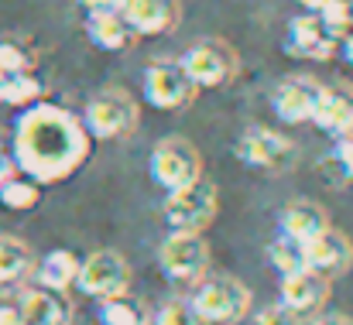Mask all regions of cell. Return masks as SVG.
Instances as JSON below:
<instances>
[{
    "label": "cell",
    "instance_id": "6da1fadb",
    "mask_svg": "<svg viewBox=\"0 0 353 325\" xmlns=\"http://www.w3.org/2000/svg\"><path fill=\"white\" fill-rule=\"evenodd\" d=\"M93 151L83 120L55 103H31L14 123V168L34 185H55L76 175Z\"/></svg>",
    "mask_w": 353,
    "mask_h": 325
},
{
    "label": "cell",
    "instance_id": "7a4b0ae2",
    "mask_svg": "<svg viewBox=\"0 0 353 325\" xmlns=\"http://www.w3.org/2000/svg\"><path fill=\"white\" fill-rule=\"evenodd\" d=\"M179 65L185 69V76L192 79L196 90H223L240 72V55L223 38H203V41L185 48Z\"/></svg>",
    "mask_w": 353,
    "mask_h": 325
},
{
    "label": "cell",
    "instance_id": "3957f363",
    "mask_svg": "<svg viewBox=\"0 0 353 325\" xmlns=\"http://www.w3.org/2000/svg\"><path fill=\"white\" fill-rule=\"evenodd\" d=\"M189 305L203 325H234L250 312V291L236 277H203Z\"/></svg>",
    "mask_w": 353,
    "mask_h": 325
},
{
    "label": "cell",
    "instance_id": "277c9868",
    "mask_svg": "<svg viewBox=\"0 0 353 325\" xmlns=\"http://www.w3.org/2000/svg\"><path fill=\"white\" fill-rule=\"evenodd\" d=\"M148 168H151V178L165 192H179V189L203 178V154L185 137H165V140L154 144Z\"/></svg>",
    "mask_w": 353,
    "mask_h": 325
},
{
    "label": "cell",
    "instance_id": "5b68a950",
    "mask_svg": "<svg viewBox=\"0 0 353 325\" xmlns=\"http://www.w3.org/2000/svg\"><path fill=\"white\" fill-rule=\"evenodd\" d=\"M216 209H220V192L210 178H199L179 192H168L161 206L172 233H203L216 219Z\"/></svg>",
    "mask_w": 353,
    "mask_h": 325
},
{
    "label": "cell",
    "instance_id": "8992f818",
    "mask_svg": "<svg viewBox=\"0 0 353 325\" xmlns=\"http://www.w3.org/2000/svg\"><path fill=\"white\" fill-rule=\"evenodd\" d=\"M158 267L175 284H199L210 271V243L203 233H168L158 250Z\"/></svg>",
    "mask_w": 353,
    "mask_h": 325
},
{
    "label": "cell",
    "instance_id": "52a82bcc",
    "mask_svg": "<svg viewBox=\"0 0 353 325\" xmlns=\"http://www.w3.org/2000/svg\"><path fill=\"white\" fill-rule=\"evenodd\" d=\"M83 127H86V134L93 140H120V137L134 134V127H137V103H134V96H127L123 90L97 93L86 103Z\"/></svg>",
    "mask_w": 353,
    "mask_h": 325
},
{
    "label": "cell",
    "instance_id": "ba28073f",
    "mask_svg": "<svg viewBox=\"0 0 353 325\" xmlns=\"http://www.w3.org/2000/svg\"><path fill=\"white\" fill-rule=\"evenodd\" d=\"M234 154L247 165V168L268 171V175L288 171V168L295 165V158H299L295 144H292L285 134L271 130V127H250V130H243L240 140H236Z\"/></svg>",
    "mask_w": 353,
    "mask_h": 325
},
{
    "label": "cell",
    "instance_id": "9c48e42d",
    "mask_svg": "<svg viewBox=\"0 0 353 325\" xmlns=\"http://www.w3.org/2000/svg\"><path fill=\"white\" fill-rule=\"evenodd\" d=\"M141 90H144V100L154 109H165V113H175V109H185L196 100V86L192 79L185 76V69L179 65V59H158L144 69L141 76Z\"/></svg>",
    "mask_w": 353,
    "mask_h": 325
},
{
    "label": "cell",
    "instance_id": "30bf717a",
    "mask_svg": "<svg viewBox=\"0 0 353 325\" xmlns=\"http://www.w3.org/2000/svg\"><path fill=\"white\" fill-rule=\"evenodd\" d=\"M76 288L90 298H120L130 288V264L120 257L117 250H97L86 260H79V277Z\"/></svg>",
    "mask_w": 353,
    "mask_h": 325
},
{
    "label": "cell",
    "instance_id": "8fae6325",
    "mask_svg": "<svg viewBox=\"0 0 353 325\" xmlns=\"http://www.w3.org/2000/svg\"><path fill=\"white\" fill-rule=\"evenodd\" d=\"M323 86L312 76H288L274 86L271 93V109L285 123H312L316 107H319Z\"/></svg>",
    "mask_w": 353,
    "mask_h": 325
},
{
    "label": "cell",
    "instance_id": "7c38bea8",
    "mask_svg": "<svg viewBox=\"0 0 353 325\" xmlns=\"http://www.w3.org/2000/svg\"><path fill=\"white\" fill-rule=\"evenodd\" d=\"M281 52L288 59H302V62H326L336 55V41L323 31L316 14H295L288 21V34L281 41Z\"/></svg>",
    "mask_w": 353,
    "mask_h": 325
},
{
    "label": "cell",
    "instance_id": "4fadbf2b",
    "mask_svg": "<svg viewBox=\"0 0 353 325\" xmlns=\"http://www.w3.org/2000/svg\"><path fill=\"white\" fill-rule=\"evenodd\" d=\"M120 17L127 21L134 38H161V34L175 31L182 7H179V0H123Z\"/></svg>",
    "mask_w": 353,
    "mask_h": 325
},
{
    "label": "cell",
    "instance_id": "5bb4252c",
    "mask_svg": "<svg viewBox=\"0 0 353 325\" xmlns=\"http://www.w3.org/2000/svg\"><path fill=\"white\" fill-rule=\"evenodd\" d=\"M302 253H305V271H316L326 281L336 277V274H343V271H350V264H353L350 236L340 233V229H333V226L326 233H319L316 240H309L302 247Z\"/></svg>",
    "mask_w": 353,
    "mask_h": 325
},
{
    "label": "cell",
    "instance_id": "9a60e30c",
    "mask_svg": "<svg viewBox=\"0 0 353 325\" xmlns=\"http://www.w3.org/2000/svg\"><path fill=\"white\" fill-rule=\"evenodd\" d=\"M326 298H330V281L316 271H299V274L281 277V305L302 319L319 312Z\"/></svg>",
    "mask_w": 353,
    "mask_h": 325
},
{
    "label": "cell",
    "instance_id": "2e32d148",
    "mask_svg": "<svg viewBox=\"0 0 353 325\" xmlns=\"http://www.w3.org/2000/svg\"><path fill=\"white\" fill-rule=\"evenodd\" d=\"M312 123L336 140L353 137V86H323Z\"/></svg>",
    "mask_w": 353,
    "mask_h": 325
},
{
    "label": "cell",
    "instance_id": "e0dca14e",
    "mask_svg": "<svg viewBox=\"0 0 353 325\" xmlns=\"http://www.w3.org/2000/svg\"><path fill=\"white\" fill-rule=\"evenodd\" d=\"M278 229H281L285 240L305 247L309 240H316L319 233L330 229V216H326V209H323L319 202L295 199V202H288V206L278 213Z\"/></svg>",
    "mask_w": 353,
    "mask_h": 325
},
{
    "label": "cell",
    "instance_id": "ac0fdd59",
    "mask_svg": "<svg viewBox=\"0 0 353 325\" xmlns=\"http://www.w3.org/2000/svg\"><path fill=\"white\" fill-rule=\"evenodd\" d=\"M17 315H21V325H69L72 308H69V302L62 295L34 288V291L21 295Z\"/></svg>",
    "mask_w": 353,
    "mask_h": 325
},
{
    "label": "cell",
    "instance_id": "d6986e66",
    "mask_svg": "<svg viewBox=\"0 0 353 325\" xmlns=\"http://www.w3.org/2000/svg\"><path fill=\"white\" fill-rule=\"evenodd\" d=\"M83 28H86L90 45L100 48V52H123L134 41L127 21L120 17V10H86Z\"/></svg>",
    "mask_w": 353,
    "mask_h": 325
},
{
    "label": "cell",
    "instance_id": "ffe728a7",
    "mask_svg": "<svg viewBox=\"0 0 353 325\" xmlns=\"http://www.w3.org/2000/svg\"><path fill=\"white\" fill-rule=\"evenodd\" d=\"M79 277V257L72 250H52L45 253V260L38 264V281L45 291H55V295H65Z\"/></svg>",
    "mask_w": 353,
    "mask_h": 325
},
{
    "label": "cell",
    "instance_id": "44dd1931",
    "mask_svg": "<svg viewBox=\"0 0 353 325\" xmlns=\"http://www.w3.org/2000/svg\"><path fill=\"white\" fill-rule=\"evenodd\" d=\"M34 267V253L17 236H0V284L24 281Z\"/></svg>",
    "mask_w": 353,
    "mask_h": 325
},
{
    "label": "cell",
    "instance_id": "7402d4cb",
    "mask_svg": "<svg viewBox=\"0 0 353 325\" xmlns=\"http://www.w3.org/2000/svg\"><path fill=\"white\" fill-rule=\"evenodd\" d=\"M45 86L34 76H21V72H0V107H31L41 103Z\"/></svg>",
    "mask_w": 353,
    "mask_h": 325
},
{
    "label": "cell",
    "instance_id": "603a6c76",
    "mask_svg": "<svg viewBox=\"0 0 353 325\" xmlns=\"http://www.w3.org/2000/svg\"><path fill=\"white\" fill-rule=\"evenodd\" d=\"M100 322L103 325H151V312L137 298L120 295V298L100 302Z\"/></svg>",
    "mask_w": 353,
    "mask_h": 325
},
{
    "label": "cell",
    "instance_id": "cb8c5ba5",
    "mask_svg": "<svg viewBox=\"0 0 353 325\" xmlns=\"http://www.w3.org/2000/svg\"><path fill=\"white\" fill-rule=\"evenodd\" d=\"M38 69V52L24 38H0V72H21L34 76Z\"/></svg>",
    "mask_w": 353,
    "mask_h": 325
},
{
    "label": "cell",
    "instance_id": "d4e9b609",
    "mask_svg": "<svg viewBox=\"0 0 353 325\" xmlns=\"http://www.w3.org/2000/svg\"><path fill=\"white\" fill-rule=\"evenodd\" d=\"M38 199H41V185H34L31 178H7L3 185H0V206L3 209H14V213H28V209H34L38 206Z\"/></svg>",
    "mask_w": 353,
    "mask_h": 325
},
{
    "label": "cell",
    "instance_id": "484cf974",
    "mask_svg": "<svg viewBox=\"0 0 353 325\" xmlns=\"http://www.w3.org/2000/svg\"><path fill=\"white\" fill-rule=\"evenodd\" d=\"M268 257H271V267H274L281 277L305 271V253H302V243H292V240H285V236H278V240L268 247Z\"/></svg>",
    "mask_w": 353,
    "mask_h": 325
},
{
    "label": "cell",
    "instance_id": "4316f807",
    "mask_svg": "<svg viewBox=\"0 0 353 325\" xmlns=\"http://www.w3.org/2000/svg\"><path fill=\"white\" fill-rule=\"evenodd\" d=\"M319 24H323V31L333 38V41H340V38H347L353 28H350V3L347 0H330L319 14Z\"/></svg>",
    "mask_w": 353,
    "mask_h": 325
},
{
    "label": "cell",
    "instance_id": "83f0119b",
    "mask_svg": "<svg viewBox=\"0 0 353 325\" xmlns=\"http://www.w3.org/2000/svg\"><path fill=\"white\" fill-rule=\"evenodd\" d=\"M154 325H203V319L192 312V305H189V302L172 298V302H165V305L158 308Z\"/></svg>",
    "mask_w": 353,
    "mask_h": 325
},
{
    "label": "cell",
    "instance_id": "f1b7e54d",
    "mask_svg": "<svg viewBox=\"0 0 353 325\" xmlns=\"http://www.w3.org/2000/svg\"><path fill=\"white\" fill-rule=\"evenodd\" d=\"M254 325H309V322H305L302 315L288 312L285 305H274V308L257 312V315H254Z\"/></svg>",
    "mask_w": 353,
    "mask_h": 325
},
{
    "label": "cell",
    "instance_id": "f546056e",
    "mask_svg": "<svg viewBox=\"0 0 353 325\" xmlns=\"http://www.w3.org/2000/svg\"><path fill=\"white\" fill-rule=\"evenodd\" d=\"M336 161H340V168L353 175V137H343V140H336Z\"/></svg>",
    "mask_w": 353,
    "mask_h": 325
},
{
    "label": "cell",
    "instance_id": "4dcf8cb0",
    "mask_svg": "<svg viewBox=\"0 0 353 325\" xmlns=\"http://www.w3.org/2000/svg\"><path fill=\"white\" fill-rule=\"evenodd\" d=\"M17 175V168H14V158H10V151L0 144V185L7 182V178H14Z\"/></svg>",
    "mask_w": 353,
    "mask_h": 325
},
{
    "label": "cell",
    "instance_id": "1f68e13d",
    "mask_svg": "<svg viewBox=\"0 0 353 325\" xmlns=\"http://www.w3.org/2000/svg\"><path fill=\"white\" fill-rule=\"evenodd\" d=\"M86 10H120L123 0H79Z\"/></svg>",
    "mask_w": 353,
    "mask_h": 325
},
{
    "label": "cell",
    "instance_id": "d6a6232c",
    "mask_svg": "<svg viewBox=\"0 0 353 325\" xmlns=\"http://www.w3.org/2000/svg\"><path fill=\"white\" fill-rule=\"evenodd\" d=\"M309 325H353V319L350 315H340V312H326V315H319L316 322Z\"/></svg>",
    "mask_w": 353,
    "mask_h": 325
},
{
    "label": "cell",
    "instance_id": "836d02e7",
    "mask_svg": "<svg viewBox=\"0 0 353 325\" xmlns=\"http://www.w3.org/2000/svg\"><path fill=\"white\" fill-rule=\"evenodd\" d=\"M336 55H340L347 65H353V31L347 34V38H340V41H336Z\"/></svg>",
    "mask_w": 353,
    "mask_h": 325
},
{
    "label": "cell",
    "instance_id": "e575fe53",
    "mask_svg": "<svg viewBox=\"0 0 353 325\" xmlns=\"http://www.w3.org/2000/svg\"><path fill=\"white\" fill-rule=\"evenodd\" d=\"M0 325H21L17 305H0Z\"/></svg>",
    "mask_w": 353,
    "mask_h": 325
},
{
    "label": "cell",
    "instance_id": "d590c367",
    "mask_svg": "<svg viewBox=\"0 0 353 325\" xmlns=\"http://www.w3.org/2000/svg\"><path fill=\"white\" fill-rule=\"evenodd\" d=\"M295 3H299L302 10H309V14H319V10H323L330 0H295Z\"/></svg>",
    "mask_w": 353,
    "mask_h": 325
},
{
    "label": "cell",
    "instance_id": "8d00e7d4",
    "mask_svg": "<svg viewBox=\"0 0 353 325\" xmlns=\"http://www.w3.org/2000/svg\"><path fill=\"white\" fill-rule=\"evenodd\" d=\"M350 28H353V3H350Z\"/></svg>",
    "mask_w": 353,
    "mask_h": 325
}]
</instances>
